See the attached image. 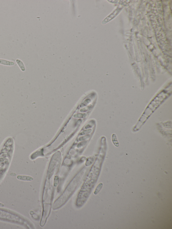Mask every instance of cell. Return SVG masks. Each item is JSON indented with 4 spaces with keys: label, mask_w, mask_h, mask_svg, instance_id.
<instances>
[{
    "label": "cell",
    "mask_w": 172,
    "mask_h": 229,
    "mask_svg": "<svg viewBox=\"0 0 172 229\" xmlns=\"http://www.w3.org/2000/svg\"><path fill=\"white\" fill-rule=\"evenodd\" d=\"M82 178V176L79 175L76 176L72 180L63 194L54 202L52 206L53 209H59L66 202L81 182Z\"/></svg>",
    "instance_id": "cell-1"
},
{
    "label": "cell",
    "mask_w": 172,
    "mask_h": 229,
    "mask_svg": "<svg viewBox=\"0 0 172 229\" xmlns=\"http://www.w3.org/2000/svg\"><path fill=\"white\" fill-rule=\"evenodd\" d=\"M18 179L24 181H31L33 180L32 177L28 176H18L17 177Z\"/></svg>",
    "instance_id": "cell-4"
},
{
    "label": "cell",
    "mask_w": 172,
    "mask_h": 229,
    "mask_svg": "<svg viewBox=\"0 0 172 229\" xmlns=\"http://www.w3.org/2000/svg\"><path fill=\"white\" fill-rule=\"evenodd\" d=\"M102 187V186H101V184H99V186H98V187H97V188H96V189L95 190L94 192L95 194H97V193H98L99 191H100V189H101V187Z\"/></svg>",
    "instance_id": "cell-6"
},
{
    "label": "cell",
    "mask_w": 172,
    "mask_h": 229,
    "mask_svg": "<svg viewBox=\"0 0 172 229\" xmlns=\"http://www.w3.org/2000/svg\"><path fill=\"white\" fill-rule=\"evenodd\" d=\"M0 64L7 66H13L15 65V63L13 61H8L6 59H0Z\"/></svg>",
    "instance_id": "cell-2"
},
{
    "label": "cell",
    "mask_w": 172,
    "mask_h": 229,
    "mask_svg": "<svg viewBox=\"0 0 172 229\" xmlns=\"http://www.w3.org/2000/svg\"><path fill=\"white\" fill-rule=\"evenodd\" d=\"M118 10H116V11H115L113 13H112V15H111L109 16L108 17H107V19H106L105 20V21H109L110 20H111V19H112L113 17H114L116 15V13H118Z\"/></svg>",
    "instance_id": "cell-5"
},
{
    "label": "cell",
    "mask_w": 172,
    "mask_h": 229,
    "mask_svg": "<svg viewBox=\"0 0 172 229\" xmlns=\"http://www.w3.org/2000/svg\"><path fill=\"white\" fill-rule=\"evenodd\" d=\"M16 62L17 63L19 66V67H20V69L23 72L25 71L26 69H25V66L23 62L19 59H17L16 60Z\"/></svg>",
    "instance_id": "cell-3"
}]
</instances>
